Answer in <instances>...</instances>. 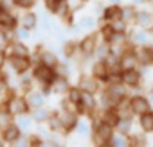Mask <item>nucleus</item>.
<instances>
[{"mask_svg":"<svg viewBox=\"0 0 153 147\" xmlns=\"http://www.w3.org/2000/svg\"><path fill=\"white\" fill-rule=\"evenodd\" d=\"M148 93H149V97H151V99H153V85H151V86H149V90H148Z\"/></svg>","mask_w":153,"mask_h":147,"instance_id":"a18cd8bd","label":"nucleus"},{"mask_svg":"<svg viewBox=\"0 0 153 147\" xmlns=\"http://www.w3.org/2000/svg\"><path fill=\"white\" fill-rule=\"evenodd\" d=\"M52 16H54V15H51L47 9L40 11V13H38V27H36V29L43 31L45 34H52V31H54V27H56Z\"/></svg>","mask_w":153,"mask_h":147,"instance_id":"2eb2a0df","label":"nucleus"},{"mask_svg":"<svg viewBox=\"0 0 153 147\" xmlns=\"http://www.w3.org/2000/svg\"><path fill=\"white\" fill-rule=\"evenodd\" d=\"M99 117H101V120H103V122L110 124L112 127H115V126H117V122H119V118H121V115H119L117 108H106V110H101Z\"/></svg>","mask_w":153,"mask_h":147,"instance_id":"a878e982","label":"nucleus"},{"mask_svg":"<svg viewBox=\"0 0 153 147\" xmlns=\"http://www.w3.org/2000/svg\"><path fill=\"white\" fill-rule=\"evenodd\" d=\"M22 136V131H20V127L13 122L11 126H7L4 131H0V138H2V142L4 143H9V145H15V142L18 140Z\"/></svg>","mask_w":153,"mask_h":147,"instance_id":"6ab92c4d","label":"nucleus"},{"mask_svg":"<svg viewBox=\"0 0 153 147\" xmlns=\"http://www.w3.org/2000/svg\"><path fill=\"white\" fill-rule=\"evenodd\" d=\"M70 81H68V76H61V74H58V76L54 77V81L51 83V88H52V93L56 95H67L68 88H70Z\"/></svg>","mask_w":153,"mask_h":147,"instance_id":"dca6fc26","label":"nucleus"},{"mask_svg":"<svg viewBox=\"0 0 153 147\" xmlns=\"http://www.w3.org/2000/svg\"><path fill=\"white\" fill-rule=\"evenodd\" d=\"M78 25L81 31H94L96 29V25H97V20H96V16H92V15H85V16H81L79 20H78Z\"/></svg>","mask_w":153,"mask_h":147,"instance_id":"473e14b6","label":"nucleus"},{"mask_svg":"<svg viewBox=\"0 0 153 147\" xmlns=\"http://www.w3.org/2000/svg\"><path fill=\"white\" fill-rule=\"evenodd\" d=\"M128 41L130 45L133 47H142V45H148L151 41V34L148 29H142V27H137L133 29L131 32H128Z\"/></svg>","mask_w":153,"mask_h":147,"instance_id":"1a4fd4ad","label":"nucleus"},{"mask_svg":"<svg viewBox=\"0 0 153 147\" xmlns=\"http://www.w3.org/2000/svg\"><path fill=\"white\" fill-rule=\"evenodd\" d=\"M25 101H27V104H29V110H36V108H42V106H45L47 104V97L42 93V90L38 88H31V90H27L25 93Z\"/></svg>","mask_w":153,"mask_h":147,"instance_id":"f8f14e48","label":"nucleus"},{"mask_svg":"<svg viewBox=\"0 0 153 147\" xmlns=\"http://www.w3.org/2000/svg\"><path fill=\"white\" fill-rule=\"evenodd\" d=\"M31 72H33L34 83H38V85H51V83L54 81V77L58 76L56 68H51V66L42 65V63L34 65V66L31 68Z\"/></svg>","mask_w":153,"mask_h":147,"instance_id":"7ed1b4c3","label":"nucleus"},{"mask_svg":"<svg viewBox=\"0 0 153 147\" xmlns=\"http://www.w3.org/2000/svg\"><path fill=\"white\" fill-rule=\"evenodd\" d=\"M135 25L151 31L153 29V11H149V9H137Z\"/></svg>","mask_w":153,"mask_h":147,"instance_id":"a211bd4d","label":"nucleus"},{"mask_svg":"<svg viewBox=\"0 0 153 147\" xmlns=\"http://www.w3.org/2000/svg\"><path fill=\"white\" fill-rule=\"evenodd\" d=\"M137 50V59H139V66H153V52L149 50L148 45L142 47H135Z\"/></svg>","mask_w":153,"mask_h":147,"instance_id":"5701e85b","label":"nucleus"},{"mask_svg":"<svg viewBox=\"0 0 153 147\" xmlns=\"http://www.w3.org/2000/svg\"><path fill=\"white\" fill-rule=\"evenodd\" d=\"M148 47H149V50H151V52H153V40H151V41H149V43H148Z\"/></svg>","mask_w":153,"mask_h":147,"instance_id":"49530a36","label":"nucleus"},{"mask_svg":"<svg viewBox=\"0 0 153 147\" xmlns=\"http://www.w3.org/2000/svg\"><path fill=\"white\" fill-rule=\"evenodd\" d=\"M15 2H16V7L18 9H24V11L33 9L36 6V0H15Z\"/></svg>","mask_w":153,"mask_h":147,"instance_id":"ea45409f","label":"nucleus"},{"mask_svg":"<svg viewBox=\"0 0 153 147\" xmlns=\"http://www.w3.org/2000/svg\"><path fill=\"white\" fill-rule=\"evenodd\" d=\"M7 65L9 68L20 76V74H25L33 68V59L31 56H13V54H7Z\"/></svg>","mask_w":153,"mask_h":147,"instance_id":"39448f33","label":"nucleus"},{"mask_svg":"<svg viewBox=\"0 0 153 147\" xmlns=\"http://www.w3.org/2000/svg\"><path fill=\"white\" fill-rule=\"evenodd\" d=\"M31 31L27 29V27H24V25H18L16 29H15V40H22V41H27V40H31Z\"/></svg>","mask_w":153,"mask_h":147,"instance_id":"e433bc0d","label":"nucleus"},{"mask_svg":"<svg viewBox=\"0 0 153 147\" xmlns=\"http://www.w3.org/2000/svg\"><path fill=\"white\" fill-rule=\"evenodd\" d=\"M43 6L51 15L59 16V18H63L70 13V2L68 0H43Z\"/></svg>","mask_w":153,"mask_h":147,"instance_id":"6e6552de","label":"nucleus"},{"mask_svg":"<svg viewBox=\"0 0 153 147\" xmlns=\"http://www.w3.org/2000/svg\"><path fill=\"white\" fill-rule=\"evenodd\" d=\"M47 127H49L51 133L63 135V124H61V118H59V113H58V111H52L51 118L47 120Z\"/></svg>","mask_w":153,"mask_h":147,"instance_id":"c85d7f7f","label":"nucleus"},{"mask_svg":"<svg viewBox=\"0 0 153 147\" xmlns=\"http://www.w3.org/2000/svg\"><path fill=\"white\" fill-rule=\"evenodd\" d=\"M52 111L47 108V106H42V108H36V110H31V117L34 120V124H47V120L51 118Z\"/></svg>","mask_w":153,"mask_h":147,"instance_id":"bb28decb","label":"nucleus"},{"mask_svg":"<svg viewBox=\"0 0 153 147\" xmlns=\"http://www.w3.org/2000/svg\"><path fill=\"white\" fill-rule=\"evenodd\" d=\"M79 99H81V88L79 86H70L68 92H67V101L72 106H76V104L79 102Z\"/></svg>","mask_w":153,"mask_h":147,"instance_id":"c9c22d12","label":"nucleus"},{"mask_svg":"<svg viewBox=\"0 0 153 147\" xmlns=\"http://www.w3.org/2000/svg\"><path fill=\"white\" fill-rule=\"evenodd\" d=\"M112 24V27H114V31L115 32H128V24L123 20V18H119V20H114V22H110Z\"/></svg>","mask_w":153,"mask_h":147,"instance_id":"58836bf2","label":"nucleus"},{"mask_svg":"<svg viewBox=\"0 0 153 147\" xmlns=\"http://www.w3.org/2000/svg\"><path fill=\"white\" fill-rule=\"evenodd\" d=\"M6 65H7V50L0 47V70H4Z\"/></svg>","mask_w":153,"mask_h":147,"instance_id":"a19ab883","label":"nucleus"},{"mask_svg":"<svg viewBox=\"0 0 153 147\" xmlns=\"http://www.w3.org/2000/svg\"><path fill=\"white\" fill-rule=\"evenodd\" d=\"M130 145V135H123V133H114L110 142H108V147H128Z\"/></svg>","mask_w":153,"mask_h":147,"instance_id":"2f4dec72","label":"nucleus"},{"mask_svg":"<svg viewBox=\"0 0 153 147\" xmlns=\"http://www.w3.org/2000/svg\"><path fill=\"white\" fill-rule=\"evenodd\" d=\"M90 74L105 85L108 81V76H110V68H108V65H106L105 59H94V63L90 66Z\"/></svg>","mask_w":153,"mask_h":147,"instance_id":"ddd939ff","label":"nucleus"},{"mask_svg":"<svg viewBox=\"0 0 153 147\" xmlns=\"http://www.w3.org/2000/svg\"><path fill=\"white\" fill-rule=\"evenodd\" d=\"M11 92V86L7 83V77L4 76V72L0 70V99L2 97H7V93Z\"/></svg>","mask_w":153,"mask_h":147,"instance_id":"4c0bfd02","label":"nucleus"},{"mask_svg":"<svg viewBox=\"0 0 153 147\" xmlns=\"http://www.w3.org/2000/svg\"><path fill=\"white\" fill-rule=\"evenodd\" d=\"M20 25V16L15 11H0V27L6 31H15Z\"/></svg>","mask_w":153,"mask_h":147,"instance_id":"4468645a","label":"nucleus"},{"mask_svg":"<svg viewBox=\"0 0 153 147\" xmlns=\"http://www.w3.org/2000/svg\"><path fill=\"white\" fill-rule=\"evenodd\" d=\"M101 36L99 32H88L87 36L81 38V41H78V50L81 57H94V50L99 43Z\"/></svg>","mask_w":153,"mask_h":147,"instance_id":"20e7f679","label":"nucleus"},{"mask_svg":"<svg viewBox=\"0 0 153 147\" xmlns=\"http://www.w3.org/2000/svg\"><path fill=\"white\" fill-rule=\"evenodd\" d=\"M110 50H112V45L101 40V41L97 43L96 50H94V59H105V57L108 56V52H110Z\"/></svg>","mask_w":153,"mask_h":147,"instance_id":"72a5a7b5","label":"nucleus"},{"mask_svg":"<svg viewBox=\"0 0 153 147\" xmlns=\"http://www.w3.org/2000/svg\"><path fill=\"white\" fill-rule=\"evenodd\" d=\"M15 124L20 127L22 133L29 135V133L33 131V127H34V120H33V117H31V111H29V113H20V115H16V117H15Z\"/></svg>","mask_w":153,"mask_h":147,"instance_id":"412c9836","label":"nucleus"},{"mask_svg":"<svg viewBox=\"0 0 153 147\" xmlns=\"http://www.w3.org/2000/svg\"><path fill=\"white\" fill-rule=\"evenodd\" d=\"M130 110H131V113L135 115V117H139V115H142V113H146V111H151L153 110V106H151V101L146 97V95H142V93H135V95H130Z\"/></svg>","mask_w":153,"mask_h":147,"instance_id":"423d86ee","label":"nucleus"},{"mask_svg":"<svg viewBox=\"0 0 153 147\" xmlns=\"http://www.w3.org/2000/svg\"><path fill=\"white\" fill-rule=\"evenodd\" d=\"M130 4H133V6H142V4H146V0H130Z\"/></svg>","mask_w":153,"mask_h":147,"instance_id":"37998d69","label":"nucleus"},{"mask_svg":"<svg viewBox=\"0 0 153 147\" xmlns=\"http://www.w3.org/2000/svg\"><path fill=\"white\" fill-rule=\"evenodd\" d=\"M123 15V7L121 6H114V4H106L101 11V20L103 22H114L119 20Z\"/></svg>","mask_w":153,"mask_h":147,"instance_id":"aec40b11","label":"nucleus"},{"mask_svg":"<svg viewBox=\"0 0 153 147\" xmlns=\"http://www.w3.org/2000/svg\"><path fill=\"white\" fill-rule=\"evenodd\" d=\"M2 104H4L15 117L20 115V113H29V111H31V110H29V104H27V101H25V95L16 93V90H11V92L7 93V97L4 99Z\"/></svg>","mask_w":153,"mask_h":147,"instance_id":"f03ea898","label":"nucleus"},{"mask_svg":"<svg viewBox=\"0 0 153 147\" xmlns=\"http://www.w3.org/2000/svg\"><path fill=\"white\" fill-rule=\"evenodd\" d=\"M78 86H79L81 90H87V92H92V93L97 95V92L101 90L103 83H101L99 79H96L92 74H81V77H79V81H78Z\"/></svg>","mask_w":153,"mask_h":147,"instance_id":"9b49d317","label":"nucleus"},{"mask_svg":"<svg viewBox=\"0 0 153 147\" xmlns=\"http://www.w3.org/2000/svg\"><path fill=\"white\" fill-rule=\"evenodd\" d=\"M108 4H114V6H123V0H106Z\"/></svg>","mask_w":153,"mask_h":147,"instance_id":"c03bdc74","label":"nucleus"},{"mask_svg":"<svg viewBox=\"0 0 153 147\" xmlns=\"http://www.w3.org/2000/svg\"><path fill=\"white\" fill-rule=\"evenodd\" d=\"M146 2H153V0H146Z\"/></svg>","mask_w":153,"mask_h":147,"instance_id":"de8ad7c7","label":"nucleus"},{"mask_svg":"<svg viewBox=\"0 0 153 147\" xmlns=\"http://www.w3.org/2000/svg\"><path fill=\"white\" fill-rule=\"evenodd\" d=\"M144 81V76H142V72L139 68H130V70H123L121 72V83L128 88H139Z\"/></svg>","mask_w":153,"mask_h":147,"instance_id":"0eeeda50","label":"nucleus"},{"mask_svg":"<svg viewBox=\"0 0 153 147\" xmlns=\"http://www.w3.org/2000/svg\"><path fill=\"white\" fill-rule=\"evenodd\" d=\"M0 11H2V9H0Z\"/></svg>","mask_w":153,"mask_h":147,"instance_id":"09e8293b","label":"nucleus"},{"mask_svg":"<svg viewBox=\"0 0 153 147\" xmlns=\"http://www.w3.org/2000/svg\"><path fill=\"white\" fill-rule=\"evenodd\" d=\"M6 50H7V54H13V56H31V49L22 40H13Z\"/></svg>","mask_w":153,"mask_h":147,"instance_id":"4be33fe9","label":"nucleus"},{"mask_svg":"<svg viewBox=\"0 0 153 147\" xmlns=\"http://www.w3.org/2000/svg\"><path fill=\"white\" fill-rule=\"evenodd\" d=\"M20 25L27 27L29 31H34V29L38 27V13H34V11H31V9L24 11V15L20 16Z\"/></svg>","mask_w":153,"mask_h":147,"instance_id":"b1692460","label":"nucleus"},{"mask_svg":"<svg viewBox=\"0 0 153 147\" xmlns=\"http://www.w3.org/2000/svg\"><path fill=\"white\" fill-rule=\"evenodd\" d=\"M15 122V115L4 106V104H0V131H4L7 126H11Z\"/></svg>","mask_w":153,"mask_h":147,"instance_id":"c756f323","label":"nucleus"},{"mask_svg":"<svg viewBox=\"0 0 153 147\" xmlns=\"http://www.w3.org/2000/svg\"><path fill=\"white\" fill-rule=\"evenodd\" d=\"M92 142L96 145H108L112 135L115 133V127H112L110 124L103 122L99 115H92Z\"/></svg>","mask_w":153,"mask_h":147,"instance_id":"f257e3e1","label":"nucleus"},{"mask_svg":"<svg viewBox=\"0 0 153 147\" xmlns=\"http://www.w3.org/2000/svg\"><path fill=\"white\" fill-rule=\"evenodd\" d=\"M114 32H115V31H114L112 24H110V22H103V25H101V29H99V36H101V40L106 41V43H110Z\"/></svg>","mask_w":153,"mask_h":147,"instance_id":"f704fd0d","label":"nucleus"},{"mask_svg":"<svg viewBox=\"0 0 153 147\" xmlns=\"http://www.w3.org/2000/svg\"><path fill=\"white\" fill-rule=\"evenodd\" d=\"M121 68L130 70V68H139V59H137V50L133 45H128L123 54H121Z\"/></svg>","mask_w":153,"mask_h":147,"instance_id":"9d476101","label":"nucleus"},{"mask_svg":"<svg viewBox=\"0 0 153 147\" xmlns=\"http://www.w3.org/2000/svg\"><path fill=\"white\" fill-rule=\"evenodd\" d=\"M40 90H42V93H43L45 97H51V95H52V88H51V85H40Z\"/></svg>","mask_w":153,"mask_h":147,"instance_id":"79ce46f5","label":"nucleus"},{"mask_svg":"<svg viewBox=\"0 0 153 147\" xmlns=\"http://www.w3.org/2000/svg\"><path fill=\"white\" fill-rule=\"evenodd\" d=\"M74 133L78 138L81 140H87V138H92V122L87 120V117H79L78 124L74 127Z\"/></svg>","mask_w":153,"mask_h":147,"instance_id":"f3484780","label":"nucleus"},{"mask_svg":"<svg viewBox=\"0 0 153 147\" xmlns=\"http://www.w3.org/2000/svg\"><path fill=\"white\" fill-rule=\"evenodd\" d=\"M137 118H139V127H140V131H142L144 135L153 133V110H151V111H146V113H142V115H139Z\"/></svg>","mask_w":153,"mask_h":147,"instance_id":"393cba45","label":"nucleus"},{"mask_svg":"<svg viewBox=\"0 0 153 147\" xmlns=\"http://www.w3.org/2000/svg\"><path fill=\"white\" fill-rule=\"evenodd\" d=\"M123 7V15L121 18L128 24V25H135V16H137V6L128 4V6H121Z\"/></svg>","mask_w":153,"mask_h":147,"instance_id":"7c9ffc66","label":"nucleus"},{"mask_svg":"<svg viewBox=\"0 0 153 147\" xmlns=\"http://www.w3.org/2000/svg\"><path fill=\"white\" fill-rule=\"evenodd\" d=\"M115 131L123 133V135H131V131H133V117L121 115V118H119V122L115 126Z\"/></svg>","mask_w":153,"mask_h":147,"instance_id":"cd10ccee","label":"nucleus"}]
</instances>
